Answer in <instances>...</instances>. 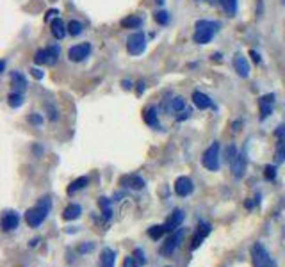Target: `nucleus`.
I'll return each instance as SVG.
<instances>
[{"label":"nucleus","mask_w":285,"mask_h":267,"mask_svg":"<svg viewBox=\"0 0 285 267\" xmlns=\"http://www.w3.org/2000/svg\"><path fill=\"white\" fill-rule=\"evenodd\" d=\"M9 105H11L13 109H18V107H22V105H23L22 93H13V94H9Z\"/></svg>","instance_id":"29"},{"label":"nucleus","mask_w":285,"mask_h":267,"mask_svg":"<svg viewBox=\"0 0 285 267\" xmlns=\"http://www.w3.org/2000/svg\"><path fill=\"white\" fill-rule=\"evenodd\" d=\"M123 267H139V262L136 260V256H127L125 260H123Z\"/></svg>","instance_id":"37"},{"label":"nucleus","mask_w":285,"mask_h":267,"mask_svg":"<svg viewBox=\"0 0 285 267\" xmlns=\"http://www.w3.org/2000/svg\"><path fill=\"white\" fill-rule=\"evenodd\" d=\"M50 210H52V202H50V198L45 196L39 200L36 207L29 208L25 212V221H27L31 228H38L39 224H43V221L47 219Z\"/></svg>","instance_id":"1"},{"label":"nucleus","mask_w":285,"mask_h":267,"mask_svg":"<svg viewBox=\"0 0 285 267\" xmlns=\"http://www.w3.org/2000/svg\"><path fill=\"white\" fill-rule=\"evenodd\" d=\"M142 20L139 16H127L121 20V27L125 29H139L141 27Z\"/></svg>","instance_id":"23"},{"label":"nucleus","mask_w":285,"mask_h":267,"mask_svg":"<svg viewBox=\"0 0 285 267\" xmlns=\"http://www.w3.org/2000/svg\"><path fill=\"white\" fill-rule=\"evenodd\" d=\"M168 232V228H166V224H157V226H152V228H148V237L150 239H160L162 235Z\"/></svg>","instance_id":"24"},{"label":"nucleus","mask_w":285,"mask_h":267,"mask_svg":"<svg viewBox=\"0 0 285 267\" xmlns=\"http://www.w3.org/2000/svg\"><path fill=\"white\" fill-rule=\"evenodd\" d=\"M80 214H82L80 205H77V203H71L70 207H66V210L63 212V218H64L66 221H73V219L80 218Z\"/></svg>","instance_id":"20"},{"label":"nucleus","mask_w":285,"mask_h":267,"mask_svg":"<svg viewBox=\"0 0 285 267\" xmlns=\"http://www.w3.org/2000/svg\"><path fill=\"white\" fill-rule=\"evenodd\" d=\"M82 23L77 22V20H71L70 23H68V34H71V36H79V34H82Z\"/></svg>","instance_id":"27"},{"label":"nucleus","mask_w":285,"mask_h":267,"mask_svg":"<svg viewBox=\"0 0 285 267\" xmlns=\"http://www.w3.org/2000/svg\"><path fill=\"white\" fill-rule=\"evenodd\" d=\"M171 109L176 110V112H182V110L186 109V100L182 98V96H176V98L171 100Z\"/></svg>","instance_id":"31"},{"label":"nucleus","mask_w":285,"mask_h":267,"mask_svg":"<svg viewBox=\"0 0 285 267\" xmlns=\"http://www.w3.org/2000/svg\"><path fill=\"white\" fill-rule=\"evenodd\" d=\"M114 264H116V251L111 250V248H105V250L100 253V266L114 267Z\"/></svg>","instance_id":"17"},{"label":"nucleus","mask_w":285,"mask_h":267,"mask_svg":"<svg viewBox=\"0 0 285 267\" xmlns=\"http://www.w3.org/2000/svg\"><path fill=\"white\" fill-rule=\"evenodd\" d=\"M184 228H178V230H175V232H171V235L168 237V240L164 242V246L160 248V253L164 256H170V255H173L178 248H180V244H182V240H184Z\"/></svg>","instance_id":"5"},{"label":"nucleus","mask_w":285,"mask_h":267,"mask_svg":"<svg viewBox=\"0 0 285 267\" xmlns=\"http://www.w3.org/2000/svg\"><path fill=\"white\" fill-rule=\"evenodd\" d=\"M192 102H194V105H196L200 110H205L212 107V100L208 98L205 93H202V91H194V93H192Z\"/></svg>","instance_id":"16"},{"label":"nucleus","mask_w":285,"mask_h":267,"mask_svg":"<svg viewBox=\"0 0 285 267\" xmlns=\"http://www.w3.org/2000/svg\"><path fill=\"white\" fill-rule=\"evenodd\" d=\"M57 59H59V47H48V48L45 50H38L36 52V55H34V63L36 64H55L57 63Z\"/></svg>","instance_id":"6"},{"label":"nucleus","mask_w":285,"mask_h":267,"mask_svg":"<svg viewBox=\"0 0 285 267\" xmlns=\"http://www.w3.org/2000/svg\"><path fill=\"white\" fill-rule=\"evenodd\" d=\"M127 182H128V187L134 189V191H139V189L144 187V180H142L141 176H137V174H130V176L127 178Z\"/></svg>","instance_id":"25"},{"label":"nucleus","mask_w":285,"mask_h":267,"mask_svg":"<svg viewBox=\"0 0 285 267\" xmlns=\"http://www.w3.org/2000/svg\"><path fill=\"white\" fill-rule=\"evenodd\" d=\"M89 54H91V45L89 43L75 45V47H71V48L68 50V57H70V61H73V63H80V61L86 59Z\"/></svg>","instance_id":"8"},{"label":"nucleus","mask_w":285,"mask_h":267,"mask_svg":"<svg viewBox=\"0 0 285 267\" xmlns=\"http://www.w3.org/2000/svg\"><path fill=\"white\" fill-rule=\"evenodd\" d=\"M234 68L242 79H248L250 77V64H248V61L244 55H236L234 57Z\"/></svg>","instance_id":"13"},{"label":"nucleus","mask_w":285,"mask_h":267,"mask_svg":"<svg viewBox=\"0 0 285 267\" xmlns=\"http://www.w3.org/2000/svg\"><path fill=\"white\" fill-rule=\"evenodd\" d=\"M202 164L208 171H218L220 169V142L214 141L210 146L203 152Z\"/></svg>","instance_id":"4"},{"label":"nucleus","mask_w":285,"mask_h":267,"mask_svg":"<svg viewBox=\"0 0 285 267\" xmlns=\"http://www.w3.org/2000/svg\"><path fill=\"white\" fill-rule=\"evenodd\" d=\"M123 87H125V89H130V87H132V84H130V82H123Z\"/></svg>","instance_id":"43"},{"label":"nucleus","mask_w":285,"mask_h":267,"mask_svg":"<svg viewBox=\"0 0 285 267\" xmlns=\"http://www.w3.org/2000/svg\"><path fill=\"white\" fill-rule=\"evenodd\" d=\"M182 221H184V210H182V208H175L173 214L170 216V219H168V223H166L168 232H175V230L180 228Z\"/></svg>","instance_id":"12"},{"label":"nucleus","mask_w":285,"mask_h":267,"mask_svg":"<svg viewBox=\"0 0 285 267\" xmlns=\"http://www.w3.org/2000/svg\"><path fill=\"white\" fill-rule=\"evenodd\" d=\"M208 234H210V224H208V223H200L196 235H194V239H192L191 250H196L198 246H200L203 240H205V237H207Z\"/></svg>","instance_id":"14"},{"label":"nucleus","mask_w":285,"mask_h":267,"mask_svg":"<svg viewBox=\"0 0 285 267\" xmlns=\"http://www.w3.org/2000/svg\"><path fill=\"white\" fill-rule=\"evenodd\" d=\"M252 55H253V61H255V63H260V55H258L255 50H252Z\"/></svg>","instance_id":"42"},{"label":"nucleus","mask_w":285,"mask_h":267,"mask_svg":"<svg viewBox=\"0 0 285 267\" xmlns=\"http://www.w3.org/2000/svg\"><path fill=\"white\" fill-rule=\"evenodd\" d=\"M146 48V36L142 32H134L127 39V50L132 55H139Z\"/></svg>","instance_id":"7"},{"label":"nucleus","mask_w":285,"mask_h":267,"mask_svg":"<svg viewBox=\"0 0 285 267\" xmlns=\"http://www.w3.org/2000/svg\"><path fill=\"white\" fill-rule=\"evenodd\" d=\"M48 112H50V120H52V121H55L57 118H59V112L54 109V105H52V104H48Z\"/></svg>","instance_id":"39"},{"label":"nucleus","mask_w":285,"mask_h":267,"mask_svg":"<svg viewBox=\"0 0 285 267\" xmlns=\"http://www.w3.org/2000/svg\"><path fill=\"white\" fill-rule=\"evenodd\" d=\"M274 107V94H264L262 98L258 100V109H260V120H266Z\"/></svg>","instance_id":"11"},{"label":"nucleus","mask_w":285,"mask_h":267,"mask_svg":"<svg viewBox=\"0 0 285 267\" xmlns=\"http://www.w3.org/2000/svg\"><path fill=\"white\" fill-rule=\"evenodd\" d=\"M220 23L218 22H208V20H200L196 22V31H194V43L198 45H207L210 43V39L214 38V34L218 32Z\"/></svg>","instance_id":"2"},{"label":"nucleus","mask_w":285,"mask_h":267,"mask_svg":"<svg viewBox=\"0 0 285 267\" xmlns=\"http://www.w3.org/2000/svg\"><path fill=\"white\" fill-rule=\"evenodd\" d=\"M282 2H284V4H285V0H282Z\"/></svg>","instance_id":"44"},{"label":"nucleus","mask_w":285,"mask_h":267,"mask_svg":"<svg viewBox=\"0 0 285 267\" xmlns=\"http://www.w3.org/2000/svg\"><path fill=\"white\" fill-rule=\"evenodd\" d=\"M225 11L228 13V16H236L237 15V0H221Z\"/></svg>","instance_id":"26"},{"label":"nucleus","mask_w":285,"mask_h":267,"mask_svg":"<svg viewBox=\"0 0 285 267\" xmlns=\"http://www.w3.org/2000/svg\"><path fill=\"white\" fill-rule=\"evenodd\" d=\"M134 256H136V260L139 262V266H144V264H146V258H144V251H142L141 248H136V251H134Z\"/></svg>","instance_id":"35"},{"label":"nucleus","mask_w":285,"mask_h":267,"mask_svg":"<svg viewBox=\"0 0 285 267\" xmlns=\"http://www.w3.org/2000/svg\"><path fill=\"white\" fill-rule=\"evenodd\" d=\"M88 184H89L88 176H80V178H77V180H73L70 184V187H68V194H75V192H79L80 189L88 187Z\"/></svg>","instance_id":"21"},{"label":"nucleus","mask_w":285,"mask_h":267,"mask_svg":"<svg viewBox=\"0 0 285 267\" xmlns=\"http://www.w3.org/2000/svg\"><path fill=\"white\" fill-rule=\"evenodd\" d=\"M98 205H100V208L104 210V218L109 219L111 214H112V212H111V202H109V200H107V198H100Z\"/></svg>","instance_id":"30"},{"label":"nucleus","mask_w":285,"mask_h":267,"mask_svg":"<svg viewBox=\"0 0 285 267\" xmlns=\"http://www.w3.org/2000/svg\"><path fill=\"white\" fill-rule=\"evenodd\" d=\"M285 160V141L278 142V146H276V152H274V162L280 164Z\"/></svg>","instance_id":"28"},{"label":"nucleus","mask_w":285,"mask_h":267,"mask_svg":"<svg viewBox=\"0 0 285 267\" xmlns=\"http://www.w3.org/2000/svg\"><path fill=\"white\" fill-rule=\"evenodd\" d=\"M194 191V184L189 176H178L175 182V192L178 194L180 198H186L189 196L191 192Z\"/></svg>","instance_id":"9"},{"label":"nucleus","mask_w":285,"mask_h":267,"mask_svg":"<svg viewBox=\"0 0 285 267\" xmlns=\"http://www.w3.org/2000/svg\"><path fill=\"white\" fill-rule=\"evenodd\" d=\"M29 121H31L32 125H41V123H43V116H39V114H31V116H29Z\"/></svg>","instance_id":"38"},{"label":"nucleus","mask_w":285,"mask_h":267,"mask_svg":"<svg viewBox=\"0 0 285 267\" xmlns=\"http://www.w3.org/2000/svg\"><path fill=\"white\" fill-rule=\"evenodd\" d=\"M50 27H52V36H54V38H57V39H63L66 36V34H68V31H66V25L63 22H61L59 18H55L54 22L50 23Z\"/></svg>","instance_id":"18"},{"label":"nucleus","mask_w":285,"mask_h":267,"mask_svg":"<svg viewBox=\"0 0 285 267\" xmlns=\"http://www.w3.org/2000/svg\"><path fill=\"white\" fill-rule=\"evenodd\" d=\"M154 18H155V22L160 23V25H166V23L170 22V15H168L166 11H157Z\"/></svg>","instance_id":"32"},{"label":"nucleus","mask_w":285,"mask_h":267,"mask_svg":"<svg viewBox=\"0 0 285 267\" xmlns=\"http://www.w3.org/2000/svg\"><path fill=\"white\" fill-rule=\"evenodd\" d=\"M20 224V216L15 210H6L4 216H2V230L4 232H13V230L18 228Z\"/></svg>","instance_id":"10"},{"label":"nucleus","mask_w":285,"mask_h":267,"mask_svg":"<svg viewBox=\"0 0 285 267\" xmlns=\"http://www.w3.org/2000/svg\"><path fill=\"white\" fill-rule=\"evenodd\" d=\"M31 73H32V77H34V79H38V80H41V79H43V71L38 70V68H32V70H31Z\"/></svg>","instance_id":"40"},{"label":"nucleus","mask_w":285,"mask_h":267,"mask_svg":"<svg viewBox=\"0 0 285 267\" xmlns=\"http://www.w3.org/2000/svg\"><path fill=\"white\" fill-rule=\"evenodd\" d=\"M230 168H232V173H234L236 178H242V176H244V171H246V158H244L242 153L237 155L236 160L230 164Z\"/></svg>","instance_id":"15"},{"label":"nucleus","mask_w":285,"mask_h":267,"mask_svg":"<svg viewBox=\"0 0 285 267\" xmlns=\"http://www.w3.org/2000/svg\"><path fill=\"white\" fill-rule=\"evenodd\" d=\"M274 137L278 139V142L285 141V125H278L276 130H274Z\"/></svg>","instance_id":"36"},{"label":"nucleus","mask_w":285,"mask_h":267,"mask_svg":"<svg viewBox=\"0 0 285 267\" xmlns=\"http://www.w3.org/2000/svg\"><path fill=\"white\" fill-rule=\"evenodd\" d=\"M13 86H15V93H22L27 89V80L20 71H13Z\"/></svg>","instance_id":"19"},{"label":"nucleus","mask_w":285,"mask_h":267,"mask_svg":"<svg viewBox=\"0 0 285 267\" xmlns=\"http://www.w3.org/2000/svg\"><path fill=\"white\" fill-rule=\"evenodd\" d=\"M252 262H253V267H278L276 266V262H274V258L269 255V251L266 250L264 244H260V242L253 244Z\"/></svg>","instance_id":"3"},{"label":"nucleus","mask_w":285,"mask_h":267,"mask_svg":"<svg viewBox=\"0 0 285 267\" xmlns=\"http://www.w3.org/2000/svg\"><path fill=\"white\" fill-rule=\"evenodd\" d=\"M57 15H59V11H54V9H52V11H48V15H47V22H50V20H52V18H55Z\"/></svg>","instance_id":"41"},{"label":"nucleus","mask_w":285,"mask_h":267,"mask_svg":"<svg viewBox=\"0 0 285 267\" xmlns=\"http://www.w3.org/2000/svg\"><path fill=\"white\" fill-rule=\"evenodd\" d=\"M264 176H266V180H274V178H276V168H274V166H266Z\"/></svg>","instance_id":"34"},{"label":"nucleus","mask_w":285,"mask_h":267,"mask_svg":"<svg viewBox=\"0 0 285 267\" xmlns=\"http://www.w3.org/2000/svg\"><path fill=\"white\" fill-rule=\"evenodd\" d=\"M237 155H239V153H237V148L234 146V144H230V146L226 148V160H228V164L234 162L237 158Z\"/></svg>","instance_id":"33"},{"label":"nucleus","mask_w":285,"mask_h":267,"mask_svg":"<svg viewBox=\"0 0 285 267\" xmlns=\"http://www.w3.org/2000/svg\"><path fill=\"white\" fill-rule=\"evenodd\" d=\"M142 118H144V121H146V125L159 126V120H157V109H155V107H148V109L144 110Z\"/></svg>","instance_id":"22"}]
</instances>
